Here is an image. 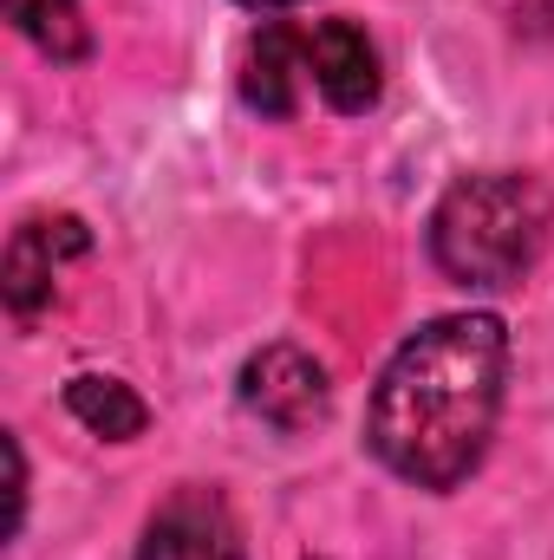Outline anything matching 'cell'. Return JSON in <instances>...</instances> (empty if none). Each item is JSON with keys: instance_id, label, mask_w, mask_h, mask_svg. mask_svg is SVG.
<instances>
[{"instance_id": "1", "label": "cell", "mask_w": 554, "mask_h": 560, "mask_svg": "<svg viewBox=\"0 0 554 560\" xmlns=\"http://www.w3.org/2000/svg\"><path fill=\"white\" fill-rule=\"evenodd\" d=\"M509 378V332L496 313H443L417 326L385 359L372 405H366V450L412 489H457L476 476Z\"/></svg>"}, {"instance_id": "2", "label": "cell", "mask_w": 554, "mask_h": 560, "mask_svg": "<svg viewBox=\"0 0 554 560\" xmlns=\"http://www.w3.org/2000/svg\"><path fill=\"white\" fill-rule=\"evenodd\" d=\"M549 242V196L535 176L476 170L457 176L430 209V261L470 293H503L535 268Z\"/></svg>"}, {"instance_id": "3", "label": "cell", "mask_w": 554, "mask_h": 560, "mask_svg": "<svg viewBox=\"0 0 554 560\" xmlns=\"http://www.w3.org/2000/svg\"><path fill=\"white\" fill-rule=\"evenodd\" d=\"M235 392H242V405H249L255 418L275 423V430H313V423L333 411L326 365H320L307 346H293V339H275V346L249 352Z\"/></svg>"}, {"instance_id": "4", "label": "cell", "mask_w": 554, "mask_h": 560, "mask_svg": "<svg viewBox=\"0 0 554 560\" xmlns=\"http://www.w3.org/2000/svg\"><path fill=\"white\" fill-rule=\"evenodd\" d=\"M85 248H92V235H85L79 215H33V222H20L13 242H7V261H0V300L13 306V319L46 313L59 261H79Z\"/></svg>"}, {"instance_id": "5", "label": "cell", "mask_w": 554, "mask_h": 560, "mask_svg": "<svg viewBox=\"0 0 554 560\" xmlns=\"http://www.w3.org/2000/svg\"><path fill=\"white\" fill-rule=\"evenodd\" d=\"M307 79H313V92H320L339 118L372 112L379 92H385L379 46H372L366 26H353V20H313V26H307Z\"/></svg>"}, {"instance_id": "6", "label": "cell", "mask_w": 554, "mask_h": 560, "mask_svg": "<svg viewBox=\"0 0 554 560\" xmlns=\"http://www.w3.org/2000/svg\"><path fill=\"white\" fill-rule=\"evenodd\" d=\"M138 560H242V528L216 489H176L143 522Z\"/></svg>"}, {"instance_id": "7", "label": "cell", "mask_w": 554, "mask_h": 560, "mask_svg": "<svg viewBox=\"0 0 554 560\" xmlns=\"http://www.w3.org/2000/svg\"><path fill=\"white\" fill-rule=\"evenodd\" d=\"M300 79H307V33H287V26H262L242 52V98L249 112L262 118H293L300 105Z\"/></svg>"}, {"instance_id": "8", "label": "cell", "mask_w": 554, "mask_h": 560, "mask_svg": "<svg viewBox=\"0 0 554 560\" xmlns=\"http://www.w3.org/2000/svg\"><path fill=\"white\" fill-rule=\"evenodd\" d=\"M66 411L85 423L92 436H105V443H131V436H143V423H150V405H143L125 378H105V372L66 378Z\"/></svg>"}, {"instance_id": "9", "label": "cell", "mask_w": 554, "mask_h": 560, "mask_svg": "<svg viewBox=\"0 0 554 560\" xmlns=\"http://www.w3.org/2000/svg\"><path fill=\"white\" fill-rule=\"evenodd\" d=\"M7 20H13V33H20L33 52H46L53 66H79V59L92 52V26H85L79 0H7Z\"/></svg>"}, {"instance_id": "10", "label": "cell", "mask_w": 554, "mask_h": 560, "mask_svg": "<svg viewBox=\"0 0 554 560\" xmlns=\"http://www.w3.org/2000/svg\"><path fill=\"white\" fill-rule=\"evenodd\" d=\"M7 469H13V535H20V522H26V456H20V436H7Z\"/></svg>"}, {"instance_id": "11", "label": "cell", "mask_w": 554, "mask_h": 560, "mask_svg": "<svg viewBox=\"0 0 554 560\" xmlns=\"http://www.w3.org/2000/svg\"><path fill=\"white\" fill-rule=\"evenodd\" d=\"M242 7H255V13H275V7H300V0H242Z\"/></svg>"}]
</instances>
